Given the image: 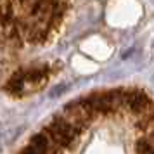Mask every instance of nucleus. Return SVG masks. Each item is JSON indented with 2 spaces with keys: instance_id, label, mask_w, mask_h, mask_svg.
I'll list each match as a JSON object with an SVG mask.
<instances>
[{
  "instance_id": "obj_1",
  "label": "nucleus",
  "mask_w": 154,
  "mask_h": 154,
  "mask_svg": "<svg viewBox=\"0 0 154 154\" xmlns=\"http://www.w3.org/2000/svg\"><path fill=\"white\" fill-rule=\"evenodd\" d=\"M69 0H0V42L42 43L63 23Z\"/></svg>"
},
{
  "instance_id": "obj_2",
  "label": "nucleus",
  "mask_w": 154,
  "mask_h": 154,
  "mask_svg": "<svg viewBox=\"0 0 154 154\" xmlns=\"http://www.w3.org/2000/svg\"><path fill=\"white\" fill-rule=\"evenodd\" d=\"M50 69L47 66H35V68H26V69L16 71L5 83V92L14 97H23L36 92L45 82L49 80Z\"/></svg>"
},
{
  "instance_id": "obj_3",
  "label": "nucleus",
  "mask_w": 154,
  "mask_h": 154,
  "mask_svg": "<svg viewBox=\"0 0 154 154\" xmlns=\"http://www.w3.org/2000/svg\"><path fill=\"white\" fill-rule=\"evenodd\" d=\"M87 104L90 106L95 116L99 114H111L119 111L123 106H126V92L123 90H111V92H99L85 97Z\"/></svg>"
},
{
  "instance_id": "obj_4",
  "label": "nucleus",
  "mask_w": 154,
  "mask_h": 154,
  "mask_svg": "<svg viewBox=\"0 0 154 154\" xmlns=\"http://www.w3.org/2000/svg\"><path fill=\"white\" fill-rule=\"evenodd\" d=\"M45 135L52 140V144L57 147H69L75 144V140L78 139V135L82 132H78L75 126L71 125L63 114H57L52 118V121L47 123L45 126Z\"/></svg>"
},
{
  "instance_id": "obj_5",
  "label": "nucleus",
  "mask_w": 154,
  "mask_h": 154,
  "mask_svg": "<svg viewBox=\"0 0 154 154\" xmlns=\"http://www.w3.org/2000/svg\"><path fill=\"white\" fill-rule=\"evenodd\" d=\"M126 107L132 112L142 116V114L151 111L154 106L151 102V99L147 97V94H144L140 90H130L126 92Z\"/></svg>"
},
{
  "instance_id": "obj_6",
  "label": "nucleus",
  "mask_w": 154,
  "mask_h": 154,
  "mask_svg": "<svg viewBox=\"0 0 154 154\" xmlns=\"http://www.w3.org/2000/svg\"><path fill=\"white\" fill-rule=\"evenodd\" d=\"M50 146L52 140L45 133H38L29 140V144L19 154H50Z\"/></svg>"
},
{
  "instance_id": "obj_7",
  "label": "nucleus",
  "mask_w": 154,
  "mask_h": 154,
  "mask_svg": "<svg viewBox=\"0 0 154 154\" xmlns=\"http://www.w3.org/2000/svg\"><path fill=\"white\" fill-rule=\"evenodd\" d=\"M135 151H137V154H151L152 152V146L147 139H140L135 144Z\"/></svg>"
}]
</instances>
